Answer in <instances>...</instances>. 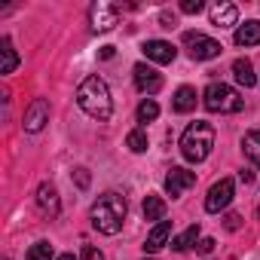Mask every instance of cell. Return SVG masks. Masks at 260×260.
Instances as JSON below:
<instances>
[{"label":"cell","instance_id":"cell-1","mask_svg":"<svg viewBox=\"0 0 260 260\" xmlns=\"http://www.w3.org/2000/svg\"><path fill=\"white\" fill-rule=\"evenodd\" d=\"M77 104H80L83 113H89V116L98 119V122H107V119L113 116L110 89H107V83H104L98 74H89V77L80 83V89H77Z\"/></svg>","mask_w":260,"mask_h":260},{"label":"cell","instance_id":"cell-2","mask_svg":"<svg viewBox=\"0 0 260 260\" xmlns=\"http://www.w3.org/2000/svg\"><path fill=\"white\" fill-rule=\"evenodd\" d=\"M125 211H128V205H125V199H122L119 193H104V196H98V202L92 205V214H89V217H92V226H95L98 233L113 236V233L122 230Z\"/></svg>","mask_w":260,"mask_h":260},{"label":"cell","instance_id":"cell-3","mask_svg":"<svg viewBox=\"0 0 260 260\" xmlns=\"http://www.w3.org/2000/svg\"><path fill=\"white\" fill-rule=\"evenodd\" d=\"M211 147H214V128H211V122L196 119V122H190V125L184 128V135H181V156H184L187 162H202V159H208Z\"/></svg>","mask_w":260,"mask_h":260},{"label":"cell","instance_id":"cell-4","mask_svg":"<svg viewBox=\"0 0 260 260\" xmlns=\"http://www.w3.org/2000/svg\"><path fill=\"white\" fill-rule=\"evenodd\" d=\"M202 104L211 113H239L245 107V101L239 98V92L233 86H226V83H211L202 92Z\"/></svg>","mask_w":260,"mask_h":260},{"label":"cell","instance_id":"cell-5","mask_svg":"<svg viewBox=\"0 0 260 260\" xmlns=\"http://www.w3.org/2000/svg\"><path fill=\"white\" fill-rule=\"evenodd\" d=\"M184 43L190 46V55H193L196 61L217 58V55H220V49H223L217 40H211V37H205V34H193V31H187V34H184Z\"/></svg>","mask_w":260,"mask_h":260},{"label":"cell","instance_id":"cell-6","mask_svg":"<svg viewBox=\"0 0 260 260\" xmlns=\"http://www.w3.org/2000/svg\"><path fill=\"white\" fill-rule=\"evenodd\" d=\"M89 22H92V31H101V34H104V31L116 28V22H119V7L98 0V4L92 7V13H89Z\"/></svg>","mask_w":260,"mask_h":260},{"label":"cell","instance_id":"cell-7","mask_svg":"<svg viewBox=\"0 0 260 260\" xmlns=\"http://www.w3.org/2000/svg\"><path fill=\"white\" fill-rule=\"evenodd\" d=\"M233 193H236L233 181H230V178H220V181L208 190V196H205V211H211V214L223 211V208L233 202Z\"/></svg>","mask_w":260,"mask_h":260},{"label":"cell","instance_id":"cell-8","mask_svg":"<svg viewBox=\"0 0 260 260\" xmlns=\"http://www.w3.org/2000/svg\"><path fill=\"white\" fill-rule=\"evenodd\" d=\"M49 122V101L46 98H34L25 110V132H40V128Z\"/></svg>","mask_w":260,"mask_h":260},{"label":"cell","instance_id":"cell-9","mask_svg":"<svg viewBox=\"0 0 260 260\" xmlns=\"http://www.w3.org/2000/svg\"><path fill=\"white\" fill-rule=\"evenodd\" d=\"M193 184H196V175L187 172V169H172V172L166 175V193H169L172 199H175V196H184Z\"/></svg>","mask_w":260,"mask_h":260},{"label":"cell","instance_id":"cell-10","mask_svg":"<svg viewBox=\"0 0 260 260\" xmlns=\"http://www.w3.org/2000/svg\"><path fill=\"white\" fill-rule=\"evenodd\" d=\"M135 86L141 89V92H147V95H156L159 89H162V77L150 68V64H135Z\"/></svg>","mask_w":260,"mask_h":260},{"label":"cell","instance_id":"cell-11","mask_svg":"<svg viewBox=\"0 0 260 260\" xmlns=\"http://www.w3.org/2000/svg\"><path fill=\"white\" fill-rule=\"evenodd\" d=\"M37 205H40V211H43V214H49V217H55V214L61 211V202H58V190H55L49 181H43V184L37 187Z\"/></svg>","mask_w":260,"mask_h":260},{"label":"cell","instance_id":"cell-12","mask_svg":"<svg viewBox=\"0 0 260 260\" xmlns=\"http://www.w3.org/2000/svg\"><path fill=\"white\" fill-rule=\"evenodd\" d=\"M144 55H147L150 61H156V64H172L178 52H175V46L166 43V40H147V43H144Z\"/></svg>","mask_w":260,"mask_h":260},{"label":"cell","instance_id":"cell-13","mask_svg":"<svg viewBox=\"0 0 260 260\" xmlns=\"http://www.w3.org/2000/svg\"><path fill=\"white\" fill-rule=\"evenodd\" d=\"M236 22H239L236 4H226V0H220V4L211 7V25H214V28H233Z\"/></svg>","mask_w":260,"mask_h":260},{"label":"cell","instance_id":"cell-14","mask_svg":"<svg viewBox=\"0 0 260 260\" xmlns=\"http://www.w3.org/2000/svg\"><path fill=\"white\" fill-rule=\"evenodd\" d=\"M172 239V223L169 220H159L150 233H147V242H144V251H159L166 242Z\"/></svg>","mask_w":260,"mask_h":260},{"label":"cell","instance_id":"cell-15","mask_svg":"<svg viewBox=\"0 0 260 260\" xmlns=\"http://www.w3.org/2000/svg\"><path fill=\"white\" fill-rule=\"evenodd\" d=\"M233 40H236V46H257V43H260V22L251 19V22L239 25Z\"/></svg>","mask_w":260,"mask_h":260},{"label":"cell","instance_id":"cell-16","mask_svg":"<svg viewBox=\"0 0 260 260\" xmlns=\"http://www.w3.org/2000/svg\"><path fill=\"white\" fill-rule=\"evenodd\" d=\"M233 77H236V83H239V86H245V89H251V86L257 83L254 68H251V61H248V58H236V61H233Z\"/></svg>","mask_w":260,"mask_h":260},{"label":"cell","instance_id":"cell-17","mask_svg":"<svg viewBox=\"0 0 260 260\" xmlns=\"http://www.w3.org/2000/svg\"><path fill=\"white\" fill-rule=\"evenodd\" d=\"M175 113H190L193 107H196V89L193 86H181L178 92H175Z\"/></svg>","mask_w":260,"mask_h":260},{"label":"cell","instance_id":"cell-18","mask_svg":"<svg viewBox=\"0 0 260 260\" xmlns=\"http://www.w3.org/2000/svg\"><path fill=\"white\" fill-rule=\"evenodd\" d=\"M0 52H4V64H0V74H13V71L19 68V55H16V49H13V40H10V37L0 40Z\"/></svg>","mask_w":260,"mask_h":260},{"label":"cell","instance_id":"cell-19","mask_svg":"<svg viewBox=\"0 0 260 260\" xmlns=\"http://www.w3.org/2000/svg\"><path fill=\"white\" fill-rule=\"evenodd\" d=\"M242 153L260 169V132H248V135L242 138Z\"/></svg>","mask_w":260,"mask_h":260},{"label":"cell","instance_id":"cell-20","mask_svg":"<svg viewBox=\"0 0 260 260\" xmlns=\"http://www.w3.org/2000/svg\"><path fill=\"white\" fill-rule=\"evenodd\" d=\"M144 217L159 223V220L166 217V199H162V196H147V199H144Z\"/></svg>","mask_w":260,"mask_h":260},{"label":"cell","instance_id":"cell-21","mask_svg":"<svg viewBox=\"0 0 260 260\" xmlns=\"http://www.w3.org/2000/svg\"><path fill=\"white\" fill-rule=\"evenodd\" d=\"M196 242H199V223L187 226V233H181L178 239H172V248H175V251H187V248H193Z\"/></svg>","mask_w":260,"mask_h":260},{"label":"cell","instance_id":"cell-22","mask_svg":"<svg viewBox=\"0 0 260 260\" xmlns=\"http://www.w3.org/2000/svg\"><path fill=\"white\" fill-rule=\"evenodd\" d=\"M125 147L132 150V153H144V150H147V132H144V128H135V132H128Z\"/></svg>","mask_w":260,"mask_h":260},{"label":"cell","instance_id":"cell-23","mask_svg":"<svg viewBox=\"0 0 260 260\" xmlns=\"http://www.w3.org/2000/svg\"><path fill=\"white\" fill-rule=\"evenodd\" d=\"M159 116V104L153 101V98H144L141 104H138V122H153Z\"/></svg>","mask_w":260,"mask_h":260},{"label":"cell","instance_id":"cell-24","mask_svg":"<svg viewBox=\"0 0 260 260\" xmlns=\"http://www.w3.org/2000/svg\"><path fill=\"white\" fill-rule=\"evenodd\" d=\"M28 260H52V245L49 242H34L28 251Z\"/></svg>","mask_w":260,"mask_h":260},{"label":"cell","instance_id":"cell-25","mask_svg":"<svg viewBox=\"0 0 260 260\" xmlns=\"http://www.w3.org/2000/svg\"><path fill=\"white\" fill-rule=\"evenodd\" d=\"M202 10H205L202 0H184V4H181V13H187V16H196V13H202Z\"/></svg>","mask_w":260,"mask_h":260},{"label":"cell","instance_id":"cell-26","mask_svg":"<svg viewBox=\"0 0 260 260\" xmlns=\"http://www.w3.org/2000/svg\"><path fill=\"white\" fill-rule=\"evenodd\" d=\"M74 181H77V187H80V190H86V187H89V181H92V178H89V169H77V172H74Z\"/></svg>","mask_w":260,"mask_h":260},{"label":"cell","instance_id":"cell-27","mask_svg":"<svg viewBox=\"0 0 260 260\" xmlns=\"http://www.w3.org/2000/svg\"><path fill=\"white\" fill-rule=\"evenodd\" d=\"M80 260H104V254H101L98 248H92V245H83V254H80Z\"/></svg>","mask_w":260,"mask_h":260},{"label":"cell","instance_id":"cell-28","mask_svg":"<svg viewBox=\"0 0 260 260\" xmlns=\"http://www.w3.org/2000/svg\"><path fill=\"white\" fill-rule=\"evenodd\" d=\"M223 226H226V230H230V233H236V230H239V226H242V217H239V214H233V211H230V214H226V217H223Z\"/></svg>","mask_w":260,"mask_h":260},{"label":"cell","instance_id":"cell-29","mask_svg":"<svg viewBox=\"0 0 260 260\" xmlns=\"http://www.w3.org/2000/svg\"><path fill=\"white\" fill-rule=\"evenodd\" d=\"M196 248H199V254H211L214 251V239H199Z\"/></svg>","mask_w":260,"mask_h":260},{"label":"cell","instance_id":"cell-30","mask_svg":"<svg viewBox=\"0 0 260 260\" xmlns=\"http://www.w3.org/2000/svg\"><path fill=\"white\" fill-rule=\"evenodd\" d=\"M159 22H162V28H175V25H178V16H175V13H162Z\"/></svg>","mask_w":260,"mask_h":260},{"label":"cell","instance_id":"cell-31","mask_svg":"<svg viewBox=\"0 0 260 260\" xmlns=\"http://www.w3.org/2000/svg\"><path fill=\"white\" fill-rule=\"evenodd\" d=\"M239 181H242V184H251V181H254V172L242 169V172H239Z\"/></svg>","mask_w":260,"mask_h":260},{"label":"cell","instance_id":"cell-32","mask_svg":"<svg viewBox=\"0 0 260 260\" xmlns=\"http://www.w3.org/2000/svg\"><path fill=\"white\" fill-rule=\"evenodd\" d=\"M98 55H101V58H113V46H101Z\"/></svg>","mask_w":260,"mask_h":260},{"label":"cell","instance_id":"cell-33","mask_svg":"<svg viewBox=\"0 0 260 260\" xmlns=\"http://www.w3.org/2000/svg\"><path fill=\"white\" fill-rule=\"evenodd\" d=\"M58 260H80V257H74V254H61Z\"/></svg>","mask_w":260,"mask_h":260},{"label":"cell","instance_id":"cell-34","mask_svg":"<svg viewBox=\"0 0 260 260\" xmlns=\"http://www.w3.org/2000/svg\"><path fill=\"white\" fill-rule=\"evenodd\" d=\"M257 217H260V208H257Z\"/></svg>","mask_w":260,"mask_h":260},{"label":"cell","instance_id":"cell-35","mask_svg":"<svg viewBox=\"0 0 260 260\" xmlns=\"http://www.w3.org/2000/svg\"><path fill=\"white\" fill-rule=\"evenodd\" d=\"M150 260H153V257H150Z\"/></svg>","mask_w":260,"mask_h":260}]
</instances>
